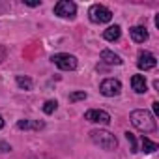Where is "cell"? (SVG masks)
<instances>
[{"label": "cell", "mask_w": 159, "mask_h": 159, "mask_svg": "<svg viewBox=\"0 0 159 159\" xmlns=\"http://www.w3.org/2000/svg\"><path fill=\"white\" fill-rule=\"evenodd\" d=\"M56 109H58V101L56 99H49V101L43 103V112L45 114H52Z\"/></svg>", "instance_id": "cell-16"}, {"label": "cell", "mask_w": 159, "mask_h": 159, "mask_svg": "<svg viewBox=\"0 0 159 159\" xmlns=\"http://www.w3.org/2000/svg\"><path fill=\"white\" fill-rule=\"evenodd\" d=\"M15 83H17V86H19L21 90H26V92L32 90V86H34L32 79L26 77V75H25V77H23V75H17V77H15Z\"/></svg>", "instance_id": "cell-13"}, {"label": "cell", "mask_w": 159, "mask_h": 159, "mask_svg": "<svg viewBox=\"0 0 159 159\" xmlns=\"http://www.w3.org/2000/svg\"><path fill=\"white\" fill-rule=\"evenodd\" d=\"M101 60H103L105 64H109V66H120V64L124 62L116 52H112V51H109V49H103V51H101Z\"/></svg>", "instance_id": "cell-10"}, {"label": "cell", "mask_w": 159, "mask_h": 159, "mask_svg": "<svg viewBox=\"0 0 159 159\" xmlns=\"http://www.w3.org/2000/svg\"><path fill=\"white\" fill-rule=\"evenodd\" d=\"M25 4H26V6H30V8H36V6H39L41 2H38V0H36V2H28V0H25Z\"/></svg>", "instance_id": "cell-21"}, {"label": "cell", "mask_w": 159, "mask_h": 159, "mask_svg": "<svg viewBox=\"0 0 159 159\" xmlns=\"http://www.w3.org/2000/svg\"><path fill=\"white\" fill-rule=\"evenodd\" d=\"M131 86H133V90H135L137 94H144V92L148 90L144 75H133V77H131Z\"/></svg>", "instance_id": "cell-11"}, {"label": "cell", "mask_w": 159, "mask_h": 159, "mask_svg": "<svg viewBox=\"0 0 159 159\" xmlns=\"http://www.w3.org/2000/svg\"><path fill=\"white\" fill-rule=\"evenodd\" d=\"M140 144H142V152H144V153H153V152L159 148L157 142L150 140L148 137H142V139H140Z\"/></svg>", "instance_id": "cell-14"}, {"label": "cell", "mask_w": 159, "mask_h": 159, "mask_svg": "<svg viewBox=\"0 0 159 159\" xmlns=\"http://www.w3.org/2000/svg\"><path fill=\"white\" fill-rule=\"evenodd\" d=\"M129 36H131V39H133L135 43H144V41L148 39V30H146L144 26H133V28L129 30Z\"/></svg>", "instance_id": "cell-9"}, {"label": "cell", "mask_w": 159, "mask_h": 159, "mask_svg": "<svg viewBox=\"0 0 159 159\" xmlns=\"http://www.w3.org/2000/svg\"><path fill=\"white\" fill-rule=\"evenodd\" d=\"M77 13V4L71 0H60L54 6V15H58L60 19H73Z\"/></svg>", "instance_id": "cell-6"}, {"label": "cell", "mask_w": 159, "mask_h": 159, "mask_svg": "<svg viewBox=\"0 0 159 159\" xmlns=\"http://www.w3.org/2000/svg\"><path fill=\"white\" fill-rule=\"evenodd\" d=\"M81 99H86V92H73L69 94V101H81Z\"/></svg>", "instance_id": "cell-18"}, {"label": "cell", "mask_w": 159, "mask_h": 159, "mask_svg": "<svg viewBox=\"0 0 159 159\" xmlns=\"http://www.w3.org/2000/svg\"><path fill=\"white\" fill-rule=\"evenodd\" d=\"M129 120H131L133 127H137V129L142 131V133H152V131H155V127H157L153 114L148 112V111H144V109L133 111V112L129 114Z\"/></svg>", "instance_id": "cell-1"}, {"label": "cell", "mask_w": 159, "mask_h": 159, "mask_svg": "<svg viewBox=\"0 0 159 159\" xmlns=\"http://www.w3.org/2000/svg\"><path fill=\"white\" fill-rule=\"evenodd\" d=\"M155 56L152 54V52H148V51H142L140 54H139V60H137V66H139V69H142V71H148V69H153L155 67Z\"/></svg>", "instance_id": "cell-8"}, {"label": "cell", "mask_w": 159, "mask_h": 159, "mask_svg": "<svg viewBox=\"0 0 159 159\" xmlns=\"http://www.w3.org/2000/svg\"><path fill=\"white\" fill-rule=\"evenodd\" d=\"M120 36H122V28L118 25H112V26H109V28L103 30V38L107 41H118Z\"/></svg>", "instance_id": "cell-12"}, {"label": "cell", "mask_w": 159, "mask_h": 159, "mask_svg": "<svg viewBox=\"0 0 159 159\" xmlns=\"http://www.w3.org/2000/svg\"><path fill=\"white\" fill-rule=\"evenodd\" d=\"M88 19L96 25H105V23H111L112 19V11L103 6V4H94L90 10H88Z\"/></svg>", "instance_id": "cell-3"}, {"label": "cell", "mask_w": 159, "mask_h": 159, "mask_svg": "<svg viewBox=\"0 0 159 159\" xmlns=\"http://www.w3.org/2000/svg\"><path fill=\"white\" fill-rule=\"evenodd\" d=\"M6 58V47L4 45H0V62H2Z\"/></svg>", "instance_id": "cell-19"}, {"label": "cell", "mask_w": 159, "mask_h": 159, "mask_svg": "<svg viewBox=\"0 0 159 159\" xmlns=\"http://www.w3.org/2000/svg\"><path fill=\"white\" fill-rule=\"evenodd\" d=\"M125 139H127V142H129V146H131V152L135 153V152H139V148H137V139H135V135L133 133H125Z\"/></svg>", "instance_id": "cell-17"}, {"label": "cell", "mask_w": 159, "mask_h": 159, "mask_svg": "<svg viewBox=\"0 0 159 159\" xmlns=\"http://www.w3.org/2000/svg\"><path fill=\"white\" fill-rule=\"evenodd\" d=\"M4 124H6V122H4V118H2V116H0V129H2V127H4Z\"/></svg>", "instance_id": "cell-23"}, {"label": "cell", "mask_w": 159, "mask_h": 159, "mask_svg": "<svg viewBox=\"0 0 159 159\" xmlns=\"http://www.w3.org/2000/svg\"><path fill=\"white\" fill-rule=\"evenodd\" d=\"M84 120L92 122V124H103V125H107V124H111V114L107 111H103V109H90V111L84 112Z\"/></svg>", "instance_id": "cell-7"}, {"label": "cell", "mask_w": 159, "mask_h": 159, "mask_svg": "<svg viewBox=\"0 0 159 159\" xmlns=\"http://www.w3.org/2000/svg\"><path fill=\"white\" fill-rule=\"evenodd\" d=\"M0 150H2V152H10V150H11V146H8L6 142H0Z\"/></svg>", "instance_id": "cell-20"}, {"label": "cell", "mask_w": 159, "mask_h": 159, "mask_svg": "<svg viewBox=\"0 0 159 159\" xmlns=\"http://www.w3.org/2000/svg\"><path fill=\"white\" fill-rule=\"evenodd\" d=\"M99 92L105 96V98H114V96H120L122 92V83L118 81V79H105V81L99 84Z\"/></svg>", "instance_id": "cell-5"}, {"label": "cell", "mask_w": 159, "mask_h": 159, "mask_svg": "<svg viewBox=\"0 0 159 159\" xmlns=\"http://www.w3.org/2000/svg\"><path fill=\"white\" fill-rule=\"evenodd\" d=\"M19 129H41L43 122H30V120H19L17 122Z\"/></svg>", "instance_id": "cell-15"}, {"label": "cell", "mask_w": 159, "mask_h": 159, "mask_svg": "<svg viewBox=\"0 0 159 159\" xmlns=\"http://www.w3.org/2000/svg\"><path fill=\"white\" fill-rule=\"evenodd\" d=\"M52 64L56 66V67H60L62 71H73V69H77V58L73 56V54H67V52H58V54H54L52 58Z\"/></svg>", "instance_id": "cell-4"}, {"label": "cell", "mask_w": 159, "mask_h": 159, "mask_svg": "<svg viewBox=\"0 0 159 159\" xmlns=\"http://www.w3.org/2000/svg\"><path fill=\"white\" fill-rule=\"evenodd\" d=\"M90 139H92V142L96 146H99L103 150H109V152L116 150V146H118L116 137L111 131H107V129H94V131H90Z\"/></svg>", "instance_id": "cell-2"}, {"label": "cell", "mask_w": 159, "mask_h": 159, "mask_svg": "<svg viewBox=\"0 0 159 159\" xmlns=\"http://www.w3.org/2000/svg\"><path fill=\"white\" fill-rule=\"evenodd\" d=\"M152 105H153V112H155V114H159V103H157V101H153Z\"/></svg>", "instance_id": "cell-22"}]
</instances>
